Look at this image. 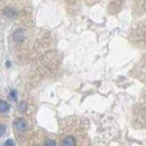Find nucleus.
<instances>
[{
	"instance_id": "obj_8",
	"label": "nucleus",
	"mask_w": 146,
	"mask_h": 146,
	"mask_svg": "<svg viewBox=\"0 0 146 146\" xmlns=\"http://www.w3.org/2000/svg\"><path fill=\"white\" fill-rule=\"evenodd\" d=\"M6 125H2V124H0V137L5 134V131H6Z\"/></svg>"
},
{
	"instance_id": "obj_2",
	"label": "nucleus",
	"mask_w": 146,
	"mask_h": 146,
	"mask_svg": "<svg viewBox=\"0 0 146 146\" xmlns=\"http://www.w3.org/2000/svg\"><path fill=\"white\" fill-rule=\"evenodd\" d=\"M13 39L16 43H21L25 39V32L23 29H17L14 34H13Z\"/></svg>"
},
{
	"instance_id": "obj_4",
	"label": "nucleus",
	"mask_w": 146,
	"mask_h": 146,
	"mask_svg": "<svg viewBox=\"0 0 146 146\" xmlns=\"http://www.w3.org/2000/svg\"><path fill=\"white\" fill-rule=\"evenodd\" d=\"M9 108H10V106H9V104H8L7 101L0 100V112H1V113L8 112V111H9Z\"/></svg>"
},
{
	"instance_id": "obj_10",
	"label": "nucleus",
	"mask_w": 146,
	"mask_h": 146,
	"mask_svg": "<svg viewBox=\"0 0 146 146\" xmlns=\"http://www.w3.org/2000/svg\"><path fill=\"white\" fill-rule=\"evenodd\" d=\"M14 144H15V143H14V142H13V141H11V139H8V141H7V142H6V143H5V145H6V146L14 145Z\"/></svg>"
},
{
	"instance_id": "obj_7",
	"label": "nucleus",
	"mask_w": 146,
	"mask_h": 146,
	"mask_svg": "<svg viewBox=\"0 0 146 146\" xmlns=\"http://www.w3.org/2000/svg\"><path fill=\"white\" fill-rule=\"evenodd\" d=\"M16 94H17L16 90H11V91H10V98H11L14 101H16V100H17V96H16Z\"/></svg>"
},
{
	"instance_id": "obj_9",
	"label": "nucleus",
	"mask_w": 146,
	"mask_h": 146,
	"mask_svg": "<svg viewBox=\"0 0 146 146\" xmlns=\"http://www.w3.org/2000/svg\"><path fill=\"white\" fill-rule=\"evenodd\" d=\"M44 145H52V146H54L55 145V142H53V141H52V139H47V141H46V142H45V143H44Z\"/></svg>"
},
{
	"instance_id": "obj_1",
	"label": "nucleus",
	"mask_w": 146,
	"mask_h": 146,
	"mask_svg": "<svg viewBox=\"0 0 146 146\" xmlns=\"http://www.w3.org/2000/svg\"><path fill=\"white\" fill-rule=\"evenodd\" d=\"M14 127H15V129H16L17 131L23 133V131H25V130L27 129L28 125H27V121H26L24 118H17V119L14 121Z\"/></svg>"
},
{
	"instance_id": "obj_5",
	"label": "nucleus",
	"mask_w": 146,
	"mask_h": 146,
	"mask_svg": "<svg viewBox=\"0 0 146 146\" xmlns=\"http://www.w3.org/2000/svg\"><path fill=\"white\" fill-rule=\"evenodd\" d=\"M5 14H6L9 18H16V17H17V13H16L15 10H13V9H6V10H5Z\"/></svg>"
},
{
	"instance_id": "obj_3",
	"label": "nucleus",
	"mask_w": 146,
	"mask_h": 146,
	"mask_svg": "<svg viewBox=\"0 0 146 146\" xmlns=\"http://www.w3.org/2000/svg\"><path fill=\"white\" fill-rule=\"evenodd\" d=\"M62 144L64 146H74L76 144V142H75V138L72 137V136H68V137H65L64 139H63V142H62Z\"/></svg>"
},
{
	"instance_id": "obj_6",
	"label": "nucleus",
	"mask_w": 146,
	"mask_h": 146,
	"mask_svg": "<svg viewBox=\"0 0 146 146\" xmlns=\"http://www.w3.org/2000/svg\"><path fill=\"white\" fill-rule=\"evenodd\" d=\"M18 109L20 111H26L27 109V105H26V102H20L18 105Z\"/></svg>"
}]
</instances>
